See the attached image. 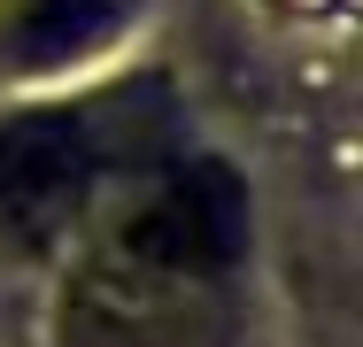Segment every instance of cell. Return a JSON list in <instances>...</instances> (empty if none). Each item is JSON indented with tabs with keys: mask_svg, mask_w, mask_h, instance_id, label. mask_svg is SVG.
I'll use <instances>...</instances> for the list:
<instances>
[{
	"mask_svg": "<svg viewBox=\"0 0 363 347\" xmlns=\"http://www.w3.org/2000/svg\"><path fill=\"white\" fill-rule=\"evenodd\" d=\"M224 278H186L101 247L70 293V347H224Z\"/></svg>",
	"mask_w": 363,
	"mask_h": 347,
	"instance_id": "cell-1",
	"label": "cell"
},
{
	"mask_svg": "<svg viewBox=\"0 0 363 347\" xmlns=\"http://www.w3.org/2000/svg\"><path fill=\"white\" fill-rule=\"evenodd\" d=\"M101 247L162 263V271H186V278H224L240 263V247H247V193L217 162L162 170V178L132 186V201L108 224Z\"/></svg>",
	"mask_w": 363,
	"mask_h": 347,
	"instance_id": "cell-2",
	"label": "cell"
},
{
	"mask_svg": "<svg viewBox=\"0 0 363 347\" xmlns=\"http://www.w3.org/2000/svg\"><path fill=\"white\" fill-rule=\"evenodd\" d=\"M101 147L85 116H16L0 124V239L8 247H55L93 193Z\"/></svg>",
	"mask_w": 363,
	"mask_h": 347,
	"instance_id": "cell-3",
	"label": "cell"
},
{
	"mask_svg": "<svg viewBox=\"0 0 363 347\" xmlns=\"http://www.w3.org/2000/svg\"><path fill=\"white\" fill-rule=\"evenodd\" d=\"M132 23V0H23L0 23V69H62Z\"/></svg>",
	"mask_w": 363,
	"mask_h": 347,
	"instance_id": "cell-4",
	"label": "cell"
}]
</instances>
